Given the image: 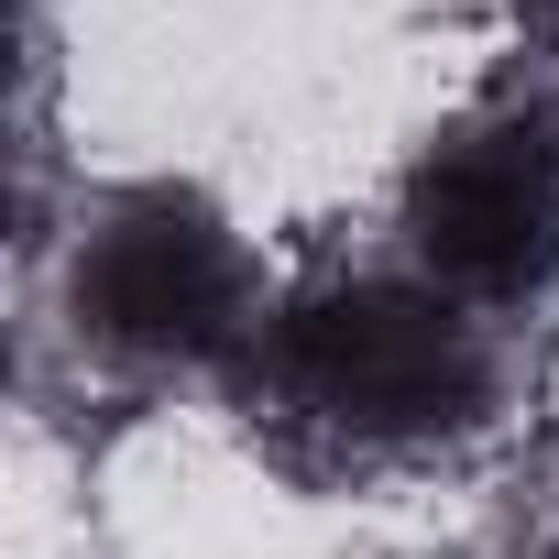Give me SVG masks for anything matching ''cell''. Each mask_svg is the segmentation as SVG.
I'll return each mask as SVG.
<instances>
[{
	"instance_id": "obj_1",
	"label": "cell",
	"mask_w": 559,
	"mask_h": 559,
	"mask_svg": "<svg viewBox=\"0 0 559 559\" xmlns=\"http://www.w3.org/2000/svg\"><path fill=\"white\" fill-rule=\"evenodd\" d=\"M274 373L330 428L362 439H417L483 406V341L450 286L428 274H352L274 319Z\"/></svg>"
},
{
	"instance_id": "obj_2",
	"label": "cell",
	"mask_w": 559,
	"mask_h": 559,
	"mask_svg": "<svg viewBox=\"0 0 559 559\" xmlns=\"http://www.w3.org/2000/svg\"><path fill=\"white\" fill-rule=\"evenodd\" d=\"M417 274L461 308L537 297L559 274V132L548 121H472L450 132L406 187Z\"/></svg>"
},
{
	"instance_id": "obj_3",
	"label": "cell",
	"mask_w": 559,
	"mask_h": 559,
	"mask_svg": "<svg viewBox=\"0 0 559 559\" xmlns=\"http://www.w3.org/2000/svg\"><path fill=\"white\" fill-rule=\"evenodd\" d=\"M241 241L198 198H121L78 241V330L121 362H198L241 330Z\"/></svg>"
},
{
	"instance_id": "obj_4",
	"label": "cell",
	"mask_w": 559,
	"mask_h": 559,
	"mask_svg": "<svg viewBox=\"0 0 559 559\" xmlns=\"http://www.w3.org/2000/svg\"><path fill=\"white\" fill-rule=\"evenodd\" d=\"M537 12H559V0H537Z\"/></svg>"
}]
</instances>
